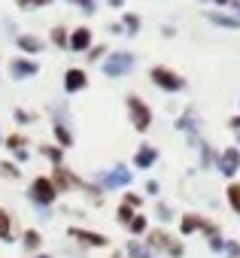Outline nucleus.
Returning <instances> with one entry per match:
<instances>
[{
    "label": "nucleus",
    "instance_id": "1",
    "mask_svg": "<svg viewBox=\"0 0 240 258\" xmlns=\"http://www.w3.org/2000/svg\"><path fill=\"white\" fill-rule=\"evenodd\" d=\"M55 195H58V188H55V182H52V179H46V176L34 179V185H31V201H34V204L49 207V204L55 201Z\"/></svg>",
    "mask_w": 240,
    "mask_h": 258
},
{
    "label": "nucleus",
    "instance_id": "2",
    "mask_svg": "<svg viewBox=\"0 0 240 258\" xmlns=\"http://www.w3.org/2000/svg\"><path fill=\"white\" fill-rule=\"evenodd\" d=\"M131 67H134V55H131V52H115V55L106 58L103 73H106V76H125Z\"/></svg>",
    "mask_w": 240,
    "mask_h": 258
},
{
    "label": "nucleus",
    "instance_id": "3",
    "mask_svg": "<svg viewBox=\"0 0 240 258\" xmlns=\"http://www.w3.org/2000/svg\"><path fill=\"white\" fill-rule=\"evenodd\" d=\"M128 109H131L134 127H137V131H146V127H149V121H152V112H149V106H146L140 97H128Z\"/></svg>",
    "mask_w": 240,
    "mask_h": 258
},
{
    "label": "nucleus",
    "instance_id": "4",
    "mask_svg": "<svg viewBox=\"0 0 240 258\" xmlns=\"http://www.w3.org/2000/svg\"><path fill=\"white\" fill-rule=\"evenodd\" d=\"M152 79H155V85H161L164 91H179V88L186 85L176 73H170V70H164V67H155V70H152Z\"/></svg>",
    "mask_w": 240,
    "mask_h": 258
},
{
    "label": "nucleus",
    "instance_id": "5",
    "mask_svg": "<svg viewBox=\"0 0 240 258\" xmlns=\"http://www.w3.org/2000/svg\"><path fill=\"white\" fill-rule=\"evenodd\" d=\"M219 170H222L225 176H234V173L240 170V152H237V149L222 152V158H219Z\"/></svg>",
    "mask_w": 240,
    "mask_h": 258
},
{
    "label": "nucleus",
    "instance_id": "6",
    "mask_svg": "<svg viewBox=\"0 0 240 258\" xmlns=\"http://www.w3.org/2000/svg\"><path fill=\"white\" fill-rule=\"evenodd\" d=\"M152 246H158V249H167L173 258H179V255H183V246H179V243H173V240H170L167 234H161V231H155V234H152Z\"/></svg>",
    "mask_w": 240,
    "mask_h": 258
},
{
    "label": "nucleus",
    "instance_id": "7",
    "mask_svg": "<svg viewBox=\"0 0 240 258\" xmlns=\"http://www.w3.org/2000/svg\"><path fill=\"white\" fill-rule=\"evenodd\" d=\"M128 182H131V173L125 167H118V170H112V173L103 176V185L106 188H118V185H128Z\"/></svg>",
    "mask_w": 240,
    "mask_h": 258
},
{
    "label": "nucleus",
    "instance_id": "8",
    "mask_svg": "<svg viewBox=\"0 0 240 258\" xmlns=\"http://www.w3.org/2000/svg\"><path fill=\"white\" fill-rule=\"evenodd\" d=\"M88 43H91V34H88V28H79V31H73V37H70V49H73V52H85V49H88Z\"/></svg>",
    "mask_w": 240,
    "mask_h": 258
},
{
    "label": "nucleus",
    "instance_id": "9",
    "mask_svg": "<svg viewBox=\"0 0 240 258\" xmlns=\"http://www.w3.org/2000/svg\"><path fill=\"white\" fill-rule=\"evenodd\" d=\"M155 158H158V152H155L152 146H140L137 155H134V164H137V167H152Z\"/></svg>",
    "mask_w": 240,
    "mask_h": 258
},
{
    "label": "nucleus",
    "instance_id": "10",
    "mask_svg": "<svg viewBox=\"0 0 240 258\" xmlns=\"http://www.w3.org/2000/svg\"><path fill=\"white\" fill-rule=\"evenodd\" d=\"M70 237H76V240H82V243H88V246H103V243H106L103 234H91V231H82V228H73Z\"/></svg>",
    "mask_w": 240,
    "mask_h": 258
},
{
    "label": "nucleus",
    "instance_id": "11",
    "mask_svg": "<svg viewBox=\"0 0 240 258\" xmlns=\"http://www.w3.org/2000/svg\"><path fill=\"white\" fill-rule=\"evenodd\" d=\"M64 88H67V91H79V88H85V73H82V70H67V76H64Z\"/></svg>",
    "mask_w": 240,
    "mask_h": 258
},
{
    "label": "nucleus",
    "instance_id": "12",
    "mask_svg": "<svg viewBox=\"0 0 240 258\" xmlns=\"http://www.w3.org/2000/svg\"><path fill=\"white\" fill-rule=\"evenodd\" d=\"M34 73H37V64L22 61V58H19V61H13V76H16V79H22V76L28 79V76H34Z\"/></svg>",
    "mask_w": 240,
    "mask_h": 258
},
{
    "label": "nucleus",
    "instance_id": "13",
    "mask_svg": "<svg viewBox=\"0 0 240 258\" xmlns=\"http://www.w3.org/2000/svg\"><path fill=\"white\" fill-rule=\"evenodd\" d=\"M213 25H222V28H240V19H234V16H222V13H210L207 16Z\"/></svg>",
    "mask_w": 240,
    "mask_h": 258
},
{
    "label": "nucleus",
    "instance_id": "14",
    "mask_svg": "<svg viewBox=\"0 0 240 258\" xmlns=\"http://www.w3.org/2000/svg\"><path fill=\"white\" fill-rule=\"evenodd\" d=\"M19 49H22V52H40L43 43H40L37 37H28V34H25V37H19Z\"/></svg>",
    "mask_w": 240,
    "mask_h": 258
},
{
    "label": "nucleus",
    "instance_id": "15",
    "mask_svg": "<svg viewBox=\"0 0 240 258\" xmlns=\"http://www.w3.org/2000/svg\"><path fill=\"white\" fill-rule=\"evenodd\" d=\"M0 240H13V231H10V216L4 213V210H0Z\"/></svg>",
    "mask_w": 240,
    "mask_h": 258
},
{
    "label": "nucleus",
    "instance_id": "16",
    "mask_svg": "<svg viewBox=\"0 0 240 258\" xmlns=\"http://www.w3.org/2000/svg\"><path fill=\"white\" fill-rule=\"evenodd\" d=\"M128 252H131V258H149V249H146V246H140V243H131V246H128Z\"/></svg>",
    "mask_w": 240,
    "mask_h": 258
},
{
    "label": "nucleus",
    "instance_id": "17",
    "mask_svg": "<svg viewBox=\"0 0 240 258\" xmlns=\"http://www.w3.org/2000/svg\"><path fill=\"white\" fill-rule=\"evenodd\" d=\"M228 201H231V207L240 213V185H231V188H228Z\"/></svg>",
    "mask_w": 240,
    "mask_h": 258
},
{
    "label": "nucleus",
    "instance_id": "18",
    "mask_svg": "<svg viewBox=\"0 0 240 258\" xmlns=\"http://www.w3.org/2000/svg\"><path fill=\"white\" fill-rule=\"evenodd\" d=\"M128 225H131V234H143V231H146V219H143V216H137V219H131Z\"/></svg>",
    "mask_w": 240,
    "mask_h": 258
},
{
    "label": "nucleus",
    "instance_id": "19",
    "mask_svg": "<svg viewBox=\"0 0 240 258\" xmlns=\"http://www.w3.org/2000/svg\"><path fill=\"white\" fill-rule=\"evenodd\" d=\"M55 137H58V140H61V146H70V143H73V137H70V134H67V127H61V124H58V127H55Z\"/></svg>",
    "mask_w": 240,
    "mask_h": 258
},
{
    "label": "nucleus",
    "instance_id": "20",
    "mask_svg": "<svg viewBox=\"0 0 240 258\" xmlns=\"http://www.w3.org/2000/svg\"><path fill=\"white\" fill-rule=\"evenodd\" d=\"M25 246H28V249H37V246H40V234H37V231H28V234H25Z\"/></svg>",
    "mask_w": 240,
    "mask_h": 258
},
{
    "label": "nucleus",
    "instance_id": "21",
    "mask_svg": "<svg viewBox=\"0 0 240 258\" xmlns=\"http://www.w3.org/2000/svg\"><path fill=\"white\" fill-rule=\"evenodd\" d=\"M46 4H52V0H19V7H22V10H31V7H46Z\"/></svg>",
    "mask_w": 240,
    "mask_h": 258
},
{
    "label": "nucleus",
    "instance_id": "22",
    "mask_svg": "<svg viewBox=\"0 0 240 258\" xmlns=\"http://www.w3.org/2000/svg\"><path fill=\"white\" fill-rule=\"evenodd\" d=\"M222 246H225V243H222V237H219V231H216V234H210V249H213V252H219Z\"/></svg>",
    "mask_w": 240,
    "mask_h": 258
},
{
    "label": "nucleus",
    "instance_id": "23",
    "mask_svg": "<svg viewBox=\"0 0 240 258\" xmlns=\"http://www.w3.org/2000/svg\"><path fill=\"white\" fill-rule=\"evenodd\" d=\"M70 4H76V7H82L85 13H94V0H70Z\"/></svg>",
    "mask_w": 240,
    "mask_h": 258
},
{
    "label": "nucleus",
    "instance_id": "24",
    "mask_svg": "<svg viewBox=\"0 0 240 258\" xmlns=\"http://www.w3.org/2000/svg\"><path fill=\"white\" fill-rule=\"evenodd\" d=\"M118 222H131V207H118Z\"/></svg>",
    "mask_w": 240,
    "mask_h": 258
},
{
    "label": "nucleus",
    "instance_id": "25",
    "mask_svg": "<svg viewBox=\"0 0 240 258\" xmlns=\"http://www.w3.org/2000/svg\"><path fill=\"white\" fill-rule=\"evenodd\" d=\"M137 25H140V22H137V16H125V28H128L131 34L137 31Z\"/></svg>",
    "mask_w": 240,
    "mask_h": 258
},
{
    "label": "nucleus",
    "instance_id": "26",
    "mask_svg": "<svg viewBox=\"0 0 240 258\" xmlns=\"http://www.w3.org/2000/svg\"><path fill=\"white\" fill-rule=\"evenodd\" d=\"M22 143H25V140H22V137H10V143H7V146H10V149H13V152H19V149H25V146H22Z\"/></svg>",
    "mask_w": 240,
    "mask_h": 258
},
{
    "label": "nucleus",
    "instance_id": "27",
    "mask_svg": "<svg viewBox=\"0 0 240 258\" xmlns=\"http://www.w3.org/2000/svg\"><path fill=\"white\" fill-rule=\"evenodd\" d=\"M52 40H55V43H58V46H64V43H67V34H64V31H61V28H58V31H55V34H52Z\"/></svg>",
    "mask_w": 240,
    "mask_h": 258
},
{
    "label": "nucleus",
    "instance_id": "28",
    "mask_svg": "<svg viewBox=\"0 0 240 258\" xmlns=\"http://www.w3.org/2000/svg\"><path fill=\"white\" fill-rule=\"evenodd\" d=\"M43 155H49V158H52L55 164L61 161V152H58V149H46V146H43Z\"/></svg>",
    "mask_w": 240,
    "mask_h": 258
},
{
    "label": "nucleus",
    "instance_id": "29",
    "mask_svg": "<svg viewBox=\"0 0 240 258\" xmlns=\"http://www.w3.org/2000/svg\"><path fill=\"white\" fill-rule=\"evenodd\" d=\"M228 258H240V246L237 243H228Z\"/></svg>",
    "mask_w": 240,
    "mask_h": 258
},
{
    "label": "nucleus",
    "instance_id": "30",
    "mask_svg": "<svg viewBox=\"0 0 240 258\" xmlns=\"http://www.w3.org/2000/svg\"><path fill=\"white\" fill-rule=\"evenodd\" d=\"M125 4V0H109V7H122Z\"/></svg>",
    "mask_w": 240,
    "mask_h": 258
},
{
    "label": "nucleus",
    "instance_id": "31",
    "mask_svg": "<svg viewBox=\"0 0 240 258\" xmlns=\"http://www.w3.org/2000/svg\"><path fill=\"white\" fill-rule=\"evenodd\" d=\"M210 4H216V7H225V4H228V0H210Z\"/></svg>",
    "mask_w": 240,
    "mask_h": 258
},
{
    "label": "nucleus",
    "instance_id": "32",
    "mask_svg": "<svg viewBox=\"0 0 240 258\" xmlns=\"http://www.w3.org/2000/svg\"><path fill=\"white\" fill-rule=\"evenodd\" d=\"M40 258H46V255H40Z\"/></svg>",
    "mask_w": 240,
    "mask_h": 258
},
{
    "label": "nucleus",
    "instance_id": "33",
    "mask_svg": "<svg viewBox=\"0 0 240 258\" xmlns=\"http://www.w3.org/2000/svg\"><path fill=\"white\" fill-rule=\"evenodd\" d=\"M115 258H118V255H115Z\"/></svg>",
    "mask_w": 240,
    "mask_h": 258
}]
</instances>
